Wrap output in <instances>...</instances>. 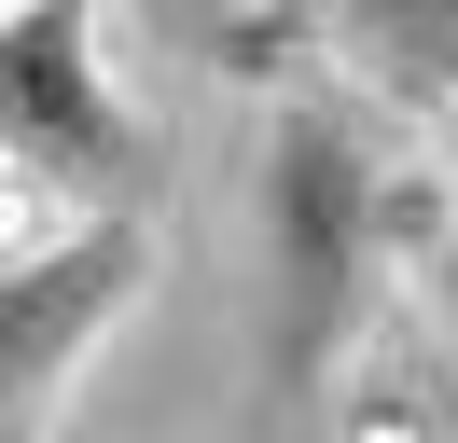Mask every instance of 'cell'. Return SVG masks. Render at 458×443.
Returning a JSON list of instances; mask_svg holds the SVG:
<instances>
[{"label":"cell","instance_id":"1","mask_svg":"<svg viewBox=\"0 0 458 443\" xmlns=\"http://www.w3.org/2000/svg\"><path fill=\"white\" fill-rule=\"evenodd\" d=\"M458 222V180L403 153V111L361 83H292L250 166V236H264V388L306 402L347 360L403 263Z\"/></svg>","mask_w":458,"mask_h":443},{"label":"cell","instance_id":"2","mask_svg":"<svg viewBox=\"0 0 458 443\" xmlns=\"http://www.w3.org/2000/svg\"><path fill=\"white\" fill-rule=\"evenodd\" d=\"M0 138H14V180H29V194L140 208L153 138H140V111L98 83L84 0H14V14H0Z\"/></svg>","mask_w":458,"mask_h":443},{"label":"cell","instance_id":"3","mask_svg":"<svg viewBox=\"0 0 458 443\" xmlns=\"http://www.w3.org/2000/svg\"><path fill=\"white\" fill-rule=\"evenodd\" d=\"M140 277H153L140 208H84L56 249H29V263L0 277V415H14V443H42L56 388L84 374V347L140 305Z\"/></svg>","mask_w":458,"mask_h":443},{"label":"cell","instance_id":"4","mask_svg":"<svg viewBox=\"0 0 458 443\" xmlns=\"http://www.w3.org/2000/svg\"><path fill=\"white\" fill-rule=\"evenodd\" d=\"M319 55L403 125H458V0H319Z\"/></svg>","mask_w":458,"mask_h":443},{"label":"cell","instance_id":"5","mask_svg":"<svg viewBox=\"0 0 458 443\" xmlns=\"http://www.w3.org/2000/svg\"><path fill=\"white\" fill-rule=\"evenodd\" d=\"M140 28L167 55H208V70H250V0H140Z\"/></svg>","mask_w":458,"mask_h":443},{"label":"cell","instance_id":"6","mask_svg":"<svg viewBox=\"0 0 458 443\" xmlns=\"http://www.w3.org/2000/svg\"><path fill=\"white\" fill-rule=\"evenodd\" d=\"M292 42H319V0H250V83L278 70Z\"/></svg>","mask_w":458,"mask_h":443},{"label":"cell","instance_id":"7","mask_svg":"<svg viewBox=\"0 0 458 443\" xmlns=\"http://www.w3.org/2000/svg\"><path fill=\"white\" fill-rule=\"evenodd\" d=\"M417 291H430V319H445V332H458V222H445V236H430V249H417Z\"/></svg>","mask_w":458,"mask_h":443},{"label":"cell","instance_id":"8","mask_svg":"<svg viewBox=\"0 0 458 443\" xmlns=\"http://www.w3.org/2000/svg\"><path fill=\"white\" fill-rule=\"evenodd\" d=\"M445 180H458V125H445Z\"/></svg>","mask_w":458,"mask_h":443}]
</instances>
